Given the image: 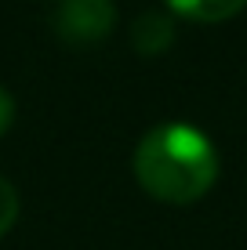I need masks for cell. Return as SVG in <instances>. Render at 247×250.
Masks as SVG:
<instances>
[{"instance_id":"cell-5","label":"cell","mask_w":247,"mask_h":250,"mask_svg":"<svg viewBox=\"0 0 247 250\" xmlns=\"http://www.w3.org/2000/svg\"><path fill=\"white\" fill-rule=\"evenodd\" d=\"M15 221H19V192L7 178H0V236H7Z\"/></svg>"},{"instance_id":"cell-2","label":"cell","mask_w":247,"mask_h":250,"mask_svg":"<svg viewBox=\"0 0 247 250\" xmlns=\"http://www.w3.org/2000/svg\"><path fill=\"white\" fill-rule=\"evenodd\" d=\"M116 25V4L113 0H62L55 11V33L73 47L98 44Z\"/></svg>"},{"instance_id":"cell-3","label":"cell","mask_w":247,"mask_h":250,"mask_svg":"<svg viewBox=\"0 0 247 250\" xmlns=\"http://www.w3.org/2000/svg\"><path fill=\"white\" fill-rule=\"evenodd\" d=\"M171 40H175V22L164 11H142L131 22V44L142 55H160L171 47Z\"/></svg>"},{"instance_id":"cell-1","label":"cell","mask_w":247,"mask_h":250,"mask_svg":"<svg viewBox=\"0 0 247 250\" xmlns=\"http://www.w3.org/2000/svg\"><path fill=\"white\" fill-rule=\"evenodd\" d=\"M135 178L164 203H193L215 185L218 152L193 124H160L135 149Z\"/></svg>"},{"instance_id":"cell-4","label":"cell","mask_w":247,"mask_h":250,"mask_svg":"<svg viewBox=\"0 0 247 250\" xmlns=\"http://www.w3.org/2000/svg\"><path fill=\"white\" fill-rule=\"evenodd\" d=\"M175 15L182 19H197V22H222L233 19L247 7V0H167Z\"/></svg>"},{"instance_id":"cell-6","label":"cell","mask_w":247,"mask_h":250,"mask_svg":"<svg viewBox=\"0 0 247 250\" xmlns=\"http://www.w3.org/2000/svg\"><path fill=\"white\" fill-rule=\"evenodd\" d=\"M11 124H15V98L0 87V134H4Z\"/></svg>"}]
</instances>
